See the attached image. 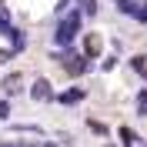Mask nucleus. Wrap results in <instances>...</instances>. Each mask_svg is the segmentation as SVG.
Listing matches in <instances>:
<instances>
[{
    "instance_id": "1",
    "label": "nucleus",
    "mask_w": 147,
    "mask_h": 147,
    "mask_svg": "<svg viewBox=\"0 0 147 147\" xmlns=\"http://www.w3.org/2000/svg\"><path fill=\"white\" fill-rule=\"evenodd\" d=\"M80 24H84V13L77 7L67 10V13H60V20H57V27H54V44L57 47H70L74 37L80 34Z\"/></svg>"
},
{
    "instance_id": "2",
    "label": "nucleus",
    "mask_w": 147,
    "mask_h": 147,
    "mask_svg": "<svg viewBox=\"0 0 147 147\" xmlns=\"http://www.w3.org/2000/svg\"><path fill=\"white\" fill-rule=\"evenodd\" d=\"M30 97H34V100H54V87H50V80H47V77H37V80L30 84Z\"/></svg>"
},
{
    "instance_id": "3",
    "label": "nucleus",
    "mask_w": 147,
    "mask_h": 147,
    "mask_svg": "<svg viewBox=\"0 0 147 147\" xmlns=\"http://www.w3.org/2000/svg\"><path fill=\"white\" fill-rule=\"evenodd\" d=\"M84 97H87V94H84V87H67L64 94H57L54 100H57V104H64V107H74V104H80Z\"/></svg>"
},
{
    "instance_id": "4",
    "label": "nucleus",
    "mask_w": 147,
    "mask_h": 147,
    "mask_svg": "<svg viewBox=\"0 0 147 147\" xmlns=\"http://www.w3.org/2000/svg\"><path fill=\"white\" fill-rule=\"evenodd\" d=\"M87 70H90V60H87V57H70V60H67V74H70V77L87 74Z\"/></svg>"
},
{
    "instance_id": "5",
    "label": "nucleus",
    "mask_w": 147,
    "mask_h": 147,
    "mask_svg": "<svg viewBox=\"0 0 147 147\" xmlns=\"http://www.w3.org/2000/svg\"><path fill=\"white\" fill-rule=\"evenodd\" d=\"M77 10L84 13V20L97 17V0H77Z\"/></svg>"
},
{
    "instance_id": "6",
    "label": "nucleus",
    "mask_w": 147,
    "mask_h": 147,
    "mask_svg": "<svg viewBox=\"0 0 147 147\" xmlns=\"http://www.w3.org/2000/svg\"><path fill=\"white\" fill-rule=\"evenodd\" d=\"M97 54H100V37H87V54H84V57H87V60H94V57H97Z\"/></svg>"
},
{
    "instance_id": "7",
    "label": "nucleus",
    "mask_w": 147,
    "mask_h": 147,
    "mask_svg": "<svg viewBox=\"0 0 147 147\" xmlns=\"http://www.w3.org/2000/svg\"><path fill=\"white\" fill-rule=\"evenodd\" d=\"M13 30H17V27L10 24V13H7V10H3V7H0V34H3V37H10V34H13Z\"/></svg>"
},
{
    "instance_id": "8",
    "label": "nucleus",
    "mask_w": 147,
    "mask_h": 147,
    "mask_svg": "<svg viewBox=\"0 0 147 147\" xmlns=\"http://www.w3.org/2000/svg\"><path fill=\"white\" fill-rule=\"evenodd\" d=\"M130 70H137L140 74V77H144V80H147V57H130Z\"/></svg>"
},
{
    "instance_id": "9",
    "label": "nucleus",
    "mask_w": 147,
    "mask_h": 147,
    "mask_svg": "<svg viewBox=\"0 0 147 147\" xmlns=\"http://www.w3.org/2000/svg\"><path fill=\"white\" fill-rule=\"evenodd\" d=\"M114 7H117L124 17H134V7H137V0H114Z\"/></svg>"
},
{
    "instance_id": "10",
    "label": "nucleus",
    "mask_w": 147,
    "mask_h": 147,
    "mask_svg": "<svg viewBox=\"0 0 147 147\" xmlns=\"http://www.w3.org/2000/svg\"><path fill=\"white\" fill-rule=\"evenodd\" d=\"M134 20H137L140 27H147V3H137L134 7Z\"/></svg>"
},
{
    "instance_id": "11",
    "label": "nucleus",
    "mask_w": 147,
    "mask_h": 147,
    "mask_svg": "<svg viewBox=\"0 0 147 147\" xmlns=\"http://www.w3.org/2000/svg\"><path fill=\"white\" fill-rule=\"evenodd\" d=\"M134 140H137L134 130H130V127H120V144H124V147H134Z\"/></svg>"
},
{
    "instance_id": "12",
    "label": "nucleus",
    "mask_w": 147,
    "mask_h": 147,
    "mask_svg": "<svg viewBox=\"0 0 147 147\" xmlns=\"http://www.w3.org/2000/svg\"><path fill=\"white\" fill-rule=\"evenodd\" d=\"M137 114H147V90L137 94Z\"/></svg>"
},
{
    "instance_id": "13",
    "label": "nucleus",
    "mask_w": 147,
    "mask_h": 147,
    "mask_svg": "<svg viewBox=\"0 0 147 147\" xmlns=\"http://www.w3.org/2000/svg\"><path fill=\"white\" fill-rule=\"evenodd\" d=\"M90 130H94V134H100V137H104V134H107V127H104L100 120H90Z\"/></svg>"
},
{
    "instance_id": "14",
    "label": "nucleus",
    "mask_w": 147,
    "mask_h": 147,
    "mask_svg": "<svg viewBox=\"0 0 147 147\" xmlns=\"http://www.w3.org/2000/svg\"><path fill=\"white\" fill-rule=\"evenodd\" d=\"M0 117H10V104L7 100H0Z\"/></svg>"
},
{
    "instance_id": "15",
    "label": "nucleus",
    "mask_w": 147,
    "mask_h": 147,
    "mask_svg": "<svg viewBox=\"0 0 147 147\" xmlns=\"http://www.w3.org/2000/svg\"><path fill=\"white\" fill-rule=\"evenodd\" d=\"M0 147H30V144H0Z\"/></svg>"
},
{
    "instance_id": "16",
    "label": "nucleus",
    "mask_w": 147,
    "mask_h": 147,
    "mask_svg": "<svg viewBox=\"0 0 147 147\" xmlns=\"http://www.w3.org/2000/svg\"><path fill=\"white\" fill-rule=\"evenodd\" d=\"M44 147H57V144H44Z\"/></svg>"
},
{
    "instance_id": "17",
    "label": "nucleus",
    "mask_w": 147,
    "mask_h": 147,
    "mask_svg": "<svg viewBox=\"0 0 147 147\" xmlns=\"http://www.w3.org/2000/svg\"><path fill=\"white\" fill-rule=\"evenodd\" d=\"M107 147H114V144H107Z\"/></svg>"
}]
</instances>
